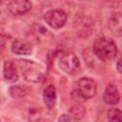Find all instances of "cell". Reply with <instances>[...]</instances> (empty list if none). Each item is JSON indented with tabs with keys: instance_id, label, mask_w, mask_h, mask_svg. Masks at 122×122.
Wrapping results in <instances>:
<instances>
[{
	"instance_id": "e0dca14e",
	"label": "cell",
	"mask_w": 122,
	"mask_h": 122,
	"mask_svg": "<svg viewBox=\"0 0 122 122\" xmlns=\"http://www.w3.org/2000/svg\"><path fill=\"white\" fill-rule=\"evenodd\" d=\"M116 69H117V71L120 73H122V57L117 61V63H116Z\"/></svg>"
},
{
	"instance_id": "277c9868",
	"label": "cell",
	"mask_w": 122,
	"mask_h": 122,
	"mask_svg": "<svg viewBox=\"0 0 122 122\" xmlns=\"http://www.w3.org/2000/svg\"><path fill=\"white\" fill-rule=\"evenodd\" d=\"M77 92L83 99H90L96 94L97 87L93 79L84 77L78 80L77 82Z\"/></svg>"
},
{
	"instance_id": "4fadbf2b",
	"label": "cell",
	"mask_w": 122,
	"mask_h": 122,
	"mask_svg": "<svg viewBox=\"0 0 122 122\" xmlns=\"http://www.w3.org/2000/svg\"><path fill=\"white\" fill-rule=\"evenodd\" d=\"M28 88L24 86H11L9 90V92L13 98H21L28 94Z\"/></svg>"
},
{
	"instance_id": "2e32d148",
	"label": "cell",
	"mask_w": 122,
	"mask_h": 122,
	"mask_svg": "<svg viewBox=\"0 0 122 122\" xmlns=\"http://www.w3.org/2000/svg\"><path fill=\"white\" fill-rule=\"evenodd\" d=\"M78 120L75 119L70 113H64L58 118V122H77Z\"/></svg>"
},
{
	"instance_id": "9c48e42d",
	"label": "cell",
	"mask_w": 122,
	"mask_h": 122,
	"mask_svg": "<svg viewBox=\"0 0 122 122\" xmlns=\"http://www.w3.org/2000/svg\"><path fill=\"white\" fill-rule=\"evenodd\" d=\"M3 76L7 82L13 83L18 80V71L12 61H6L3 68Z\"/></svg>"
},
{
	"instance_id": "52a82bcc",
	"label": "cell",
	"mask_w": 122,
	"mask_h": 122,
	"mask_svg": "<svg viewBox=\"0 0 122 122\" xmlns=\"http://www.w3.org/2000/svg\"><path fill=\"white\" fill-rule=\"evenodd\" d=\"M108 28L110 31L117 36L121 37L122 36V12H116L112 14L107 22Z\"/></svg>"
},
{
	"instance_id": "8992f818",
	"label": "cell",
	"mask_w": 122,
	"mask_h": 122,
	"mask_svg": "<svg viewBox=\"0 0 122 122\" xmlns=\"http://www.w3.org/2000/svg\"><path fill=\"white\" fill-rule=\"evenodd\" d=\"M31 2L27 0H13L7 5V10L13 15H23L31 9Z\"/></svg>"
},
{
	"instance_id": "8fae6325",
	"label": "cell",
	"mask_w": 122,
	"mask_h": 122,
	"mask_svg": "<svg viewBox=\"0 0 122 122\" xmlns=\"http://www.w3.org/2000/svg\"><path fill=\"white\" fill-rule=\"evenodd\" d=\"M43 99L47 108L51 110L54 108L56 103V91L52 85H49L45 88L43 92Z\"/></svg>"
},
{
	"instance_id": "7c38bea8",
	"label": "cell",
	"mask_w": 122,
	"mask_h": 122,
	"mask_svg": "<svg viewBox=\"0 0 122 122\" xmlns=\"http://www.w3.org/2000/svg\"><path fill=\"white\" fill-rule=\"evenodd\" d=\"M23 75H24V78L27 81L33 82V83L40 82L42 80V78H43V74L39 71H37V70H35L33 68H29L28 70L24 71Z\"/></svg>"
},
{
	"instance_id": "6da1fadb",
	"label": "cell",
	"mask_w": 122,
	"mask_h": 122,
	"mask_svg": "<svg viewBox=\"0 0 122 122\" xmlns=\"http://www.w3.org/2000/svg\"><path fill=\"white\" fill-rule=\"evenodd\" d=\"M93 53L102 61L112 60L117 53V47L112 38L100 37L96 39L92 46Z\"/></svg>"
},
{
	"instance_id": "5bb4252c",
	"label": "cell",
	"mask_w": 122,
	"mask_h": 122,
	"mask_svg": "<svg viewBox=\"0 0 122 122\" xmlns=\"http://www.w3.org/2000/svg\"><path fill=\"white\" fill-rule=\"evenodd\" d=\"M109 122H122V112L118 109H112L107 113Z\"/></svg>"
},
{
	"instance_id": "30bf717a",
	"label": "cell",
	"mask_w": 122,
	"mask_h": 122,
	"mask_svg": "<svg viewBox=\"0 0 122 122\" xmlns=\"http://www.w3.org/2000/svg\"><path fill=\"white\" fill-rule=\"evenodd\" d=\"M11 51L16 54H21V55H28L30 54L32 51V48L30 43L24 40H14L11 44Z\"/></svg>"
},
{
	"instance_id": "7a4b0ae2",
	"label": "cell",
	"mask_w": 122,
	"mask_h": 122,
	"mask_svg": "<svg viewBox=\"0 0 122 122\" xmlns=\"http://www.w3.org/2000/svg\"><path fill=\"white\" fill-rule=\"evenodd\" d=\"M26 116L30 122H51L54 113L51 109L42 108L40 106H30L27 109Z\"/></svg>"
},
{
	"instance_id": "5b68a950",
	"label": "cell",
	"mask_w": 122,
	"mask_h": 122,
	"mask_svg": "<svg viewBox=\"0 0 122 122\" xmlns=\"http://www.w3.org/2000/svg\"><path fill=\"white\" fill-rule=\"evenodd\" d=\"M44 20L52 29H60L67 21V14L61 10H51L46 12Z\"/></svg>"
},
{
	"instance_id": "9a60e30c",
	"label": "cell",
	"mask_w": 122,
	"mask_h": 122,
	"mask_svg": "<svg viewBox=\"0 0 122 122\" xmlns=\"http://www.w3.org/2000/svg\"><path fill=\"white\" fill-rule=\"evenodd\" d=\"M69 113H70L71 115H72L75 119L80 120V119L83 118L84 115H85V109H84V107H82L81 105H75V106H73V107L69 111Z\"/></svg>"
},
{
	"instance_id": "ba28073f",
	"label": "cell",
	"mask_w": 122,
	"mask_h": 122,
	"mask_svg": "<svg viewBox=\"0 0 122 122\" xmlns=\"http://www.w3.org/2000/svg\"><path fill=\"white\" fill-rule=\"evenodd\" d=\"M103 99L105 101V103L109 104V105H115L119 102L120 100V93L118 89L112 85V84H109L104 92L103 94Z\"/></svg>"
},
{
	"instance_id": "3957f363",
	"label": "cell",
	"mask_w": 122,
	"mask_h": 122,
	"mask_svg": "<svg viewBox=\"0 0 122 122\" xmlns=\"http://www.w3.org/2000/svg\"><path fill=\"white\" fill-rule=\"evenodd\" d=\"M59 67L60 69L70 74L75 73L78 71L80 68V62L78 57L72 52H65L62 53L59 58Z\"/></svg>"
}]
</instances>
